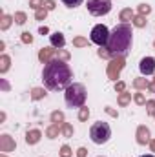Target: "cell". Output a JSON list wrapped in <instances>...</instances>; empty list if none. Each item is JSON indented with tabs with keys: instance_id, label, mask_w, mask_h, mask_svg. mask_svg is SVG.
<instances>
[{
	"instance_id": "1",
	"label": "cell",
	"mask_w": 155,
	"mask_h": 157,
	"mask_svg": "<svg viewBox=\"0 0 155 157\" xmlns=\"http://www.w3.org/2000/svg\"><path fill=\"white\" fill-rule=\"evenodd\" d=\"M71 78H73V71H71V68H70L64 60L53 59L51 62H47V64L44 66L42 80H44L46 88L51 90V91L66 90V88L71 84Z\"/></svg>"
},
{
	"instance_id": "8",
	"label": "cell",
	"mask_w": 155,
	"mask_h": 157,
	"mask_svg": "<svg viewBox=\"0 0 155 157\" xmlns=\"http://www.w3.org/2000/svg\"><path fill=\"white\" fill-rule=\"evenodd\" d=\"M15 146H17V143H15V139H13L11 135H7V133L0 135V152H2V154L13 152V150H15Z\"/></svg>"
},
{
	"instance_id": "13",
	"label": "cell",
	"mask_w": 155,
	"mask_h": 157,
	"mask_svg": "<svg viewBox=\"0 0 155 157\" xmlns=\"http://www.w3.org/2000/svg\"><path fill=\"white\" fill-rule=\"evenodd\" d=\"M51 44H53V48H57V49H62L64 48V44H66V40H64V35L62 33H53L51 35Z\"/></svg>"
},
{
	"instance_id": "31",
	"label": "cell",
	"mask_w": 155,
	"mask_h": 157,
	"mask_svg": "<svg viewBox=\"0 0 155 157\" xmlns=\"http://www.w3.org/2000/svg\"><path fill=\"white\" fill-rule=\"evenodd\" d=\"M97 53H99V57H102V59H113V57H112V53L108 51V48H106V46H104V48H100Z\"/></svg>"
},
{
	"instance_id": "38",
	"label": "cell",
	"mask_w": 155,
	"mask_h": 157,
	"mask_svg": "<svg viewBox=\"0 0 155 157\" xmlns=\"http://www.w3.org/2000/svg\"><path fill=\"white\" fill-rule=\"evenodd\" d=\"M124 90H126V84H124V82H120V80H119V82H115V91L122 93Z\"/></svg>"
},
{
	"instance_id": "36",
	"label": "cell",
	"mask_w": 155,
	"mask_h": 157,
	"mask_svg": "<svg viewBox=\"0 0 155 157\" xmlns=\"http://www.w3.org/2000/svg\"><path fill=\"white\" fill-rule=\"evenodd\" d=\"M22 42H24V44H31V42H33V37H31V33L24 31V33H22Z\"/></svg>"
},
{
	"instance_id": "6",
	"label": "cell",
	"mask_w": 155,
	"mask_h": 157,
	"mask_svg": "<svg viewBox=\"0 0 155 157\" xmlns=\"http://www.w3.org/2000/svg\"><path fill=\"white\" fill-rule=\"evenodd\" d=\"M89 39H91V42H95L97 46L104 48V46L108 44V40H110V31H108V28H106L104 24H99V26H95V28L91 29Z\"/></svg>"
},
{
	"instance_id": "11",
	"label": "cell",
	"mask_w": 155,
	"mask_h": 157,
	"mask_svg": "<svg viewBox=\"0 0 155 157\" xmlns=\"http://www.w3.org/2000/svg\"><path fill=\"white\" fill-rule=\"evenodd\" d=\"M150 130L146 126H139L137 128V143L139 144H150Z\"/></svg>"
},
{
	"instance_id": "33",
	"label": "cell",
	"mask_w": 155,
	"mask_h": 157,
	"mask_svg": "<svg viewBox=\"0 0 155 157\" xmlns=\"http://www.w3.org/2000/svg\"><path fill=\"white\" fill-rule=\"evenodd\" d=\"M46 17H47V9H44V7L39 9V11L35 13V18H37V20H44Z\"/></svg>"
},
{
	"instance_id": "26",
	"label": "cell",
	"mask_w": 155,
	"mask_h": 157,
	"mask_svg": "<svg viewBox=\"0 0 155 157\" xmlns=\"http://www.w3.org/2000/svg\"><path fill=\"white\" fill-rule=\"evenodd\" d=\"M137 11H139V15H142V17H146V15H150V13H152V7H150L148 4H141Z\"/></svg>"
},
{
	"instance_id": "47",
	"label": "cell",
	"mask_w": 155,
	"mask_h": 157,
	"mask_svg": "<svg viewBox=\"0 0 155 157\" xmlns=\"http://www.w3.org/2000/svg\"><path fill=\"white\" fill-rule=\"evenodd\" d=\"M153 48H155V40H153Z\"/></svg>"
},
{
	"instance_id": "10",
	"label": "cell",
	"mask_w": 155,
	"mask_h": 157,
	"mask_svg": "<svg viewBox=\"0 0 155 157\" xmlns=\"http://www.w3.org/2000/svg\"><path fill=\"white\" fill-rule=\"evenodd\" d=\"M55 51H57V49H53V48H42V49L39 51V60L42 62V64L51 62L53 57H55Z\"/></svg>"
},
{
	"instance_id": "45",
	"label": "cell",
	"mask_w": 155,
	"mask_h": 157,
	"mask_svg": "<svg viewBox=\"0 0 155 157\" xmlns=\"http://www.w3.org/2000/svg\"><path fill=\"white\" fill-rule=\"evenodd\" d=\"M141 157H155V155H141Z\"/></svg>"
},
{
	"instance_id": "44",
	"label": "cell",
	"mask_w": 155,
	"mask_h": 157,
	"mask_svg": "<svg viewBox=\"0 0 155 157\" xmlns=\"http://www.w3.org/2000/svg\"><path fill=\"white\" fill-rule=\"evenodd\" d=\"M150 91H153V93H155V78H153V82L150 84Z\"/></svg>"
},
{
	"instance_id": "28",
	"label": "cell",
	"mask_w": 155,
	"mask_h": 157,
	"mask_svg": "<svg viewBox=\"0 0 155 157\" xmlns=\"http://www.w3.org/2000/svg\"><path fill=\"white\" fill-rule=\"evenodd\" d=\"M73 46H77V48H86V46H88V39L77 37V39H73Z\"/></svg>"
},
{
	"instance_id": "14",
	"label": "cell",
	"mask_w": 155,
	"mask_h": 157,
	"mask_svg": "<svg viewBox=\"0 0 155 157\" xmlns=\"http://www.w3.org/2000/svg\"><path fill=\"white\" fill-rule=\"evenodd\" d=\"M133 17H135V13L131 11V7H126V9H122V11H120V15H119V18H120L124 24H128L130 20H133Z\"/></svg>"
},
{
	"instance_id": "7",
	"label": "cell",
	"mask_w": 155,
	"mask_h": 157,
	"mask_svg": "<svg viewBox=\"0 0 155 157\" xmlns=\"http://www.w3.org/2000/svg\"><path fill=\"white\" fill-rule=\"evenodd\" d=\"M122 68H124V57H113L110 60V64H108V77L112 80H117L120 71H122Z\"/></svg>"
},
{
	"instance_id": "5",
	"label": "cell",
	"mask_w": 155,
	"mask_h": 157,
	"mask_svg": "<svg viewBox=\"0 0 155 157\" xmlns=\"http://www.w3.org/2000/svg\"><path fill=\"white\" fill-rule=\"evenodd\" d=\"M86 7L91 15L102 17V15H108L112 11V0H88Z\"/></svg>"
},
{
	"instance_id": "37",
	"label": "cell",
	"mask_w": 155,
	"mask_h": 157,
	"mask_svg": "<svg viewBox=\"0 0 155 157\" xmlns=\"http://www.w3.org/2000/svg\"><path fill=\"white\" fill-rule=\"evenodd\" d=\"M44 9H47V11L55 9V0H46L44 2Z\"/></svg>"
},
{
	"instance_id": "12",
	"label": "cell",
	"mask_w": 155,
	"mask_h": 157,
	"mask_svg": "<svg viewBox=\"0 0 155 157\" xmlns=\"http://www.w3.org/2000/svg\"><path fill=\"white\" fill-rule=\"evenodd\" d=\"M40 137H42V133H40L39 130H29L26 133V143L28 144H37L40 141Z\"/></svg>"
},
{
	"instance_id": "3",
	"label": "cell",
	"mask_w": 155,
	"mask_h": 157,
	"mask_svg": "<svg viewBox=\"0 0 155 157\" xmlns=\"http://www.w3.org/2000/svg\"><path fill=\"white\" fill-rule=\"evenodd\" d=\"M64 99H66V104L70 108H82L86 102V88L78 82H71L66 88Z\"/></svg>"
},
{
	"instance_id": "24",
	"label": "cell",
	"mask_w": 155,
	"mask_h": 157,
	"mask_svg": "<svg viewBox=\"0 0 155 157\" xmlns=\"http://www.w3.org/2000/svg\"><path fill=\"white\" fill-rule=\"evenodd\" d=\"M130 101H131V93H126V91H122V93L119 95V104H120V106H126Z\"/></svg>"
},
{
	"instance_id": "35",
	"label": "cell",
	"mask_w": 155,
	"mask_h": 157,
	"mask_svg": "<svg viewBox=\"0 0 155 157\" xmlns=\"http://www.w3.org/2000/svg\"><path fill=\"white\" fill-rule=\"evenodd\" d=\"M68 7H77V6H80L82 4V0H62Z\"/></svg>"
},
{
	"instance_id": "27",
	"label": "cell",
	"mask_w": 155,
	"mask_h": 157,
	"mask_svg": "<svg viewBox=\"0 0 155 157\" xmlns=\"http://www.w3.org/2000/svg\"><path fill=\"white\" fill-rule=\"evenodd\" d=\"M133 99H135V102H137L139 106H144V104L148 102V101H146V97H144V93H141V91H139V93H135V95H133Z\"/></svg>"
},
{
	"instance_id": "19",
	"label": "cell",
	"mask_w": 155,
	"mask_h": 157,
	"mask_svg": "<svg viewBox=\"0 0 155 157\" xmlns=\"http://www.w3.org/2000/svg\"><path fill=\"white\" fill-rule=\"evenodd\" d=\"M15 18L13 17H9V15H2V22H0V29L2 31H6L9 26H11V22H13Z\"/></svg>"
},
{
	"instance_id": "25",
	"label": "cell",
	"mask_w": 155,
	"mask_h": 157,
	"mask_svg": "<svg viewBox=\"0 0 155 157\" xmlns=\"http://www.w3.org/2000/svg\"><path fill=\"white\" fill-rule=\"evenodd\" d=\"M55 57H57L59 60H64V62H66V60H70V53H68V51H64V49H57V51H55Z\"/></svg>"
},
{
	"instance_id": "29",
	"label": "cell",
	"mask_w": 155,
	"mask_h": 157,
	"mask_svg": "<svg viewBox=\"0 0 155 157\" xmlns=\"http://www.w3.org/2000/svg\"><path fill=\"white\" fill-rule=\"evenodd\" d=\"M88 117H89V110H88L86 106H82L80 112H78V119H80V121H88Z\"/></svg>"
},
{
	"instance_id": "21",
	"label": "cell",
	"mask_w": 155,
	"mask_h": 157,
	"mask_svg": "<svg viewBox=\"0 0 155 157\" xmlns=\"http://www.w3.org/2000/svg\"><path fill=\"white\" fill-rule=\"evenodd\" d=\"M60 133H62L64 137H71V135H73V126H71L70 122H62V130H60Z\"/></svg>"
},
{
	"instance_id": "34",
	"label": "cell",
	"mask_w": 155,
	"mask_h": 157,
	"mask_svg": "<svg viewBox=\"0 0 155 157\" xmlns=\"http://www.w3.org/2000/svg\"><path fill=\"white\" fill-rule=\"evenodd\" d=\"M144 106H146V110H148L150 115H155V101H148Z\"/></svg>"
},
{
	"instance_id": "39",
	"label": "cell",
	"mask_w": 155,
	"mask_h": 157,
	"mask_svg": "<svg viewBox=\"0 0 155 157\" xmlns=\"http://www.w3.org/2000/svg\"><path fill=\"white\" fill-rule=\"evenodd\" d=\"M86 154H88V150H86V148H78V150H77V157H86Z\"/></svg>"
},
{
	"instance_id": "17",
	"label": "cell",
	"mask_w": 155,
	"mask_h": 157,
	"mask_svg": "<svg viewBox=\"0 0 155 157\" xmlns=\"http://www.w3.org/2000/svg\"><path fill=\"white\" fill-rule=\"evenodd\" d=\"M46 97V90L44 88H33L31 90V99L33 101H40V99H44Z\"/></svg>"
},
{
	"instance_id": "42",
	"label": "cell",
	"mask_w": 155,
	"mask_h": 157,
	"mask_svg": "<svg viewBox=\"0 0 155 157\" xmlns=\"http://www.w3.org/2000/svg\"><path fill=\"white\" fill-rule=\"evenodd\" d=\"M47 31H49V29H47V28H46V26H42V28H40V35H46V33H47Z\"/></svg>"
},
{
	"instance_id": "15",
	"label": "cell",
	"mask_w": 155,
	"mask_h": 157,
	"mask_svg": "<svg viewBox=\"0 0 155 157\" xmlns=\"http://www.w3.org/2000/svg\"><path fill=\"white\" fill-rule=\"evenodd\" d=\"M60 130H62V124H51V126L46 130V135H47L49 139H55V137L60 133Z\"/></svg>"
},
{
	"instance_id": "46",
	"label": "cell",
	"mask_w": 155,
	"mask_h": 157,
	"mask_svg": "<svg viewBox=\"0 0 155 157\" xmlns=\"http://www.w3.org/2000/svg\"><path fill=\"white\" fill-rule=\"evenodd\" d=\"M0 157H6V154H2V155H0Z\"/></svg>"
},
{
	"instance_id": "18",
	"label": "cell",
	"mask_w": 155,
	"mask_h": 157,
	"mask_svg": "<svg viewBox=\"0 0 155 157\" xmlns=\"http://www.w3.org/2000/svg\"><path fill=\"white\" fill-rule=\"evenodd\" d=\"M131 24L137 26V28H144V26L148 24V20H146V17H142V15H135L133 20H131Z\"/></svg>"
},
{
	"instance_id": "43",
	"label": "cell",
	"mask_w": 155,
	"mask_h": 157,
	"mask_svg": "<svg viewBox=\"0 0 155 157\" xmlns=\"http://www.w3.org/2000/svg\"><path fill=\"white\" fill-rule=\"evenodd\" d=\"M150 148H152V152H155V139L150 141Z\"/></svg>"
},
{
	"instance_id": "20",
	"label": "cell",
	"mask_w": 155,
	"mask_h": 157,
	"mask_svg": "<svg viewBox=\"0 0 155 157\" xmlns=\"http://www.w3.org/2000/svg\"><path fill=\"white\" fill-rule=\"evenodd\" d=\"M9 62H11V60H9L7 55H2V57H0V73H6V71L9 70Z\"/></svg>"
},
{
	"instance_id": "16",
	"label": "cell",
	"mask_w": 155,
	"mask_h": 157,
	"mask_svg": "<svg viewBox=\"0 0 155 157\" xmlns=\"http://www.w3.org/2000/svg\"><path fill=\"white\" fill-rule=\"evenodd\" d=\"M131 84H133V88H135V90H150V82H148L146 78H142V77L135 78Z\"/></svg>"
},
{
	"instance_id": "2",
	"label": "cell",
	"mask_w": 155,
	"mask_h": 157,
	"mask_svg": "<svg viewBox=\"0 0 155 157\" xmlns=\"http://www.w3.org/2000/svg\"><path fill=\"white\" fill-rule=\"evenodd\" d=\"M131 26L120 22L119 26L113 28V31L110 33V40L106 44L108 51L112 53V57H126L130 48H131Z\"/></svg>"
},
{
	"instance_id": "4",
	"label": "cell",
	"mask_w": 155,
	"mask_h": 157,
	"mask_svg": "<svg viewBox=\"0 0 155 157\" xmlns=\"http://www.w3.org/2000/svg\"><path fill=\"white\" fill-rule=\"evenodd\" d=\"M89 137H91V141H93L95 144H104V143H108L110 137H112V128H110V124L104 122V121L95 122V124L91 126V130H89Z\"/></svg>"
},
{
	"instance_id": "22",
	"label": "cell",
	"mask_w": 155,
	"mask_h": 157,
	"mask_svg": "<svg viewBox=\"0 0 155 157\" xmlns=\"http://www.w3.org/2000/svg\"><path fill=\"white\" fill-rule=\"evenodd\" d=\"M51 122L53 124H62L64 122V113L62 112H53L51 113Z\"/></svg>"
},
{
	"instance_id": "40",
	"label": "cell",
	"mask_w": 155,
	"mask_h": 157,
	"mask_svg": "<svg viewBox=\"0 0 155 157\" xmlns=\"http://www.w3.org/2000/svg\"><path fill=\"white\" fill-rule=\"evenodd\" d=\"M2 90H4V91H7V90H9V84H7L6 80H2Z\"/></svg>"
},
{
	"instance_id": "30",
	"label": "cell",
	"mask_w": 155,
	"mask_h": 157,
	"mask_svg": "<svg viewBox=\"0 0 155 157\" xmlns=\"http://www.w3.org/2000/svg\"><path fill=\"white\" fill-rule=\"evenodd\" d=\"M29 6H31L35 11H39V9L44 7V0H29Z\"/></svg>"
},
{
	"instance_id": "41",
	"label": "cell",
	"mask_w": 155,
	"mask_h": 157,
	"mask_svg": "<svg viewBox=\"0 0 155 157\" xmlns=\"http://www.w3.org/2000/svg\"><path fill=\"white\" fill-rule=\"evenodd\" d=\"M106 112H108V113H110V115H112V117H117V112H113V110H112V108H106Z\"/></svg>"
},
{
	"instance_id": "9",
	"label": "cell",
	"mask_w": 155,
	"mask_h": 157,
	"mask_svg": "<svg viewBox=\"0 0 155 157\" xmlns=\"http://www.w3.org/2000/svg\"><path fill=\"white\" fill-rule=\"evenodd\" d=\"M139 70L142 75H152L155 71V59L153 57H144L139 64Z\"/></svg>"
},
{
	"instance_id": "32",
	"label": "cell",
	"mask_w": 155,
	"mask_h": 157,
	"mask_svg": "<svg viewBox=\"0 0 155 157\" xmlns=\"http://www.w3.org/2000/svg\"><path fill=\"white\" fill-rule=\"evenodd\" d=\"M73 155V152H71V148L68 146V144H64L62 148H60V157H71Z\"/></svg>"
},
{
	"instance_id": "23",
	"label": "cell",
	"mask_w": 155,
	"mask_h": 157,
	"mask_svg": "<svg viewBox=\"0 0 155 157\" xmlns=\"http://www.w3.org/2000/svg\"><path fill=\"white\" fill-rule=\"evenodd\" d=\"M15 22L18 24V26H22V24H26V20H28V17H26V13L24 11H18V13H15Z\"/></svg>"
}]
</instances>
